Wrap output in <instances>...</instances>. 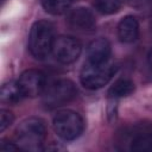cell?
Masks as SVG:
<instances>
[{
    "label": "cell",
    "mask_w": 152,
    "mask_h": 152,
    "mask_svg": "<svg viewBox=\"0 0 152 152\" xmlns=\"http://www.w3.org/2000/svg\"><path fill=\"white\" fill-rule=\"evenodd\" d=\"M46 137V128L44 122L38 118H27L23 120L14 133L15 144L28 151H37L42 147Z\"/></svg>",
    "instance_id": "1"
},
{
    "label": "cell",
    "mask_w": 152,
    "mask_h": 152,
    "mask_svg": "<svg viewBox=\"0 0 152 152\" xmlns=\"http://www.w3.org/2000/svg\"><path fill=\"white\" fill-rule=\"evenodd\" d=\"M53 42V25L46 20L36 21L28 36V49L32 56L37 59H44L52 51Z\"/></svg>",
    "instance_id": "2"
},
{
    "label": "cell",
    "mask_w": 152,
    "mask_h": 152,
    "mask_svg": "<svg viewBox=\"0 0 152 152\" xmlns=\"http://www.w3.org/2000/svg\"><path fill=\"white\" fill-rule=\"evenodd\" d=\"M116 71L113 63H86L80 74V81L87 89H100L106 86Z\"/></svg>",
    "instance_id": "3"
},
{
    "label": "cell",
    "mask_w": 152,
    "mask_h": 152,
    "mask_svg": "<svg viewBox=\"0 0 152 152\" xmlns=\"http://www.w3.org/2000/svg\"><path fill=\"white\" fill-rule=\"evenodd\" d=\"M52 127L56 134L62 139L74 140L78 138L83 132L84 122L78 113L71 109H64L55 115Z\"/></svg>",
    "instance_id": "4"
},
{
    "label": "cell",
    "mask_w": 152,
    "mask_h": 152,
    "mask_svg": "<svg viewBox=\"0 0 152 152\" xmlns=\"http://www.w3.org/2000/svg\"><path fill=\"white\" fill-rule=\"evenodd\" d=\"M76 96L75 84L65 78L53 81L43 91V103L48 108L61 107Z\"/></svg>",
    "instance_id": "5"
},
{
    "label": "cell",
    "mask_w": 152,
    "mask_h": 152,
    "mask_svg": "<svg viewBox=\"0 0 152 152\" xmlns=\"http://www.w3.org/2000/svg\"><path fill=\"white\" fill-rule=\"evenodd\" d=\"M81 50V44L76 38L71 36H59L55 38L51 52L59 63L70 64L80 57Z\"/></svg>",
    "instance_id": "6"
},
{
    "label": "cell",
    "mask_w": 152,
    "mask_h": 152,
    "mask_svg": "<svg viewBox=\"0 0 152 152\" xmlns=\"http://www.w3.org/2000/svg\"><path fill=\"white\" fill-rule=\"evenodd\" d=\"M18 84L25 97H36L43 94L46 87V78L40 70L28 69L20 75Z\"/></svg>",
    "instance_id": "7"
},
{
    "label": "cell",
    "mask_w": 152,
    "mask_h": 152,
    "mask_svg": "<svg viewBox=\"0 0 152 152\" xmlns=\"http://www.w3.org/2000/svg\"><path fill=\"white\" fill-rule=\"evenodd\" d=\"M66 20L72 28L78 31H91L96 25L93 12L86 7H77L71 10Z\"/></svg>",
    "instance_id": "8"
},
{
    "label": "cell",
    "mask_w": 152,
    "mask_h": 152,
    "mask_svg": "<svg viewBox=\"0 0 152 152\" xmlns=\"http://www.w3.org/2000/svg\"><path fill=\"white\" fill-rule=\"evenodd\" d=\"M88 62L90 63H104L108 62L110 56V44L106 38H97L93 40L88 46Z\"/></svg>",
    "instance_id": "9"
},
{
    "label": "cell",
    "mask_w": 152,
    "mask_h": 152,
    "mask_svg": "<svg viewBox=\"0 0 152 152\" xmlns=\"http://www.w3.org/2000/svg\"><path fill=\"white\" fill-rule=\"evenodd\" d=\"M139 36V23L135 17L126 15L118 25V37L122 43H133Z\"/></svg>",
    "instance_id": "10"
},
{
    "label": "cell",
    "mask_w": 152,
    "mask_h": 152,
    "mask_svg": "<svg viewBox=\"0 0 152 152\" xmlns=\"http://www.w3.org/2000/svg\"><path fill=\"white\" fill-rule=\"evenodd\" d=\"M24 94L18 84V82H7L1 87V94H0V99L2 103H7V104H15L18 102H20L24 99Z\"/></svg>",
    "instance_id": "11"
},
{
    "label": "cell",
    "mask_w": 152,
    "mask_h": 152,
    "mask_svg": "<svg viewBox=\"0 0 152 152\" xmlns=\"http://www.w3.org/2000/svg\"><path fill=\"white\" fill-rule=\"evenodd\" d=\"M131 150L137 152H152V131L142 129L131 139Z\"/></svg>",
    "instance_id": "12"
},
{
    "label": "cell",
    "mask_w": 152,
    "mask_h": 152,
    "mask_svg": "<svg viewBox=\"0 0 152 152\" xmlns=\"http://www.w3.org/2000/svg\"><path fill=\"white\" fill-rule=\"evenodd\" d=\"M134 91V83L128 78H119L108 90V95L113 99H120L131 95Z\"/></svg>",
    "instance_id": "13"
},
{
    "label": "cell",
    "mask_w": 152,
    "mask_h": 152,
    "mask_svg": "<svg viewBox=\"0 0 152 152\" xmlns=\"http://www.w3.org/2000/svg\"><path fill=\"white\" fill-rule=\"evenodd\" d=\"M44 10L53 15H59L65 12L71 6V0H42Z\"/></svg>",
    "instance_id": "14"
},
{
    "label": "cell",
    "mask_w": 152,
    "mask_h": 152,
    "mask_svg": "<svg viewBox=\"0 0 152 152\" xmlns=\"http://www.w3.org/2000/svg\"><path fill=\"white\" fill-rule=\"evenodd\" d=\"M121 2L119 0H96L95 8L103 14H112L120 10Z\"/></svg>",
    "instance_id": "15"
},
{
    "label": "cell",
    "mask_w": 152,
    "mask_h": 152,
    "mask_svg": "<svg viewBox=\"0 0 152 152\" xmlns=\"http://www.w3.org/2000/svg\"><path fill=\"white\" fill-rule=\"evenodd\" d=\"M13 120H14V115L12 112L7 109H1L0 110V132H4L7 127H10Z\"/></svg>",
    "instance_id": "16"
},
{
    "label": "cell",
    "mask_w": 152,
    "mask_h": 152,
    "mask_svg": "<svg viewBox=\"0 0 152 152\" xmlns=\"http://www.w3.org/2000/svg\"><path fill=\"white\" fill-rule=\"evenodd\" d=\"M20 147L13 142H7L5 140H1L0 142V151H4V152H10V151H15V150H19Z\"/></svg>",
    "instance_id": "17"
},
{
    "label": "cell",
    "mask_w": 152,
    "mask_h": 152,
    "mask_svg": "<svg viewBox=\"0 0 152 152\" xmlns=\"http://www.w3.org/2000/svg\"><path fill=\"white\" fill-rule=\"evenodd\" d=\"M147 59H148V64H150V66L152 68V49H151V51L148 52V57H147Z\"/></svg>",
    "instance_id": "18"
}]
</instances>
